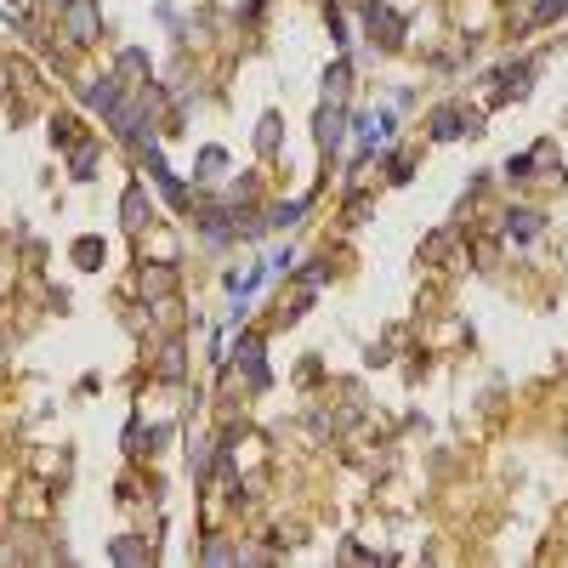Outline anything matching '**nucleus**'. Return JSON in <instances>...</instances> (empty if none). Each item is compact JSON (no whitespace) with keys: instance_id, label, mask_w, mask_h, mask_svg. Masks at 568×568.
<instances>
[{"instance_id":"obj_1","label":"nucleus","mask_w":568,"mask_h":568,"mask_svg":"<svg viewBox=\"0 0 568 568\" xmlns=\"http://www.w3.org/2000/svg\"><path fill=\"white\" fill-rule=\"evenodd\" d=\"M57 12H63V35H69L74 46H86V40L103 35V6H97V0H63Z\"/></svg>"},{"instance_id":"obj_2","label":"nucleus","mask_w":568,"mask_h":568,"mask_svg":"<svg viewBox=\"0 0 568 568\" xmlns=\"http://www.w3.org/2000/svg\"><path fill=\"white\" fill-rule=\"evenodd\" d=\"M341 142H347V103H341V91H330V103L319 108V148L336 154Z\"/></svg>"},{"instance_id":"obj_3","label":"nucleus","mask_w":568,"mask_h":568,"mask_svg":"<svg viewBox=\"0 0 568 568\" xmlns=\"http://www.w3.org/2000/svg\"><path fill=\"white\" fill-rule=\"evenodd\" d=\"M364 23H370V40H381V46H398V40H404V18L387 12V6H364Z\"/></svg>"},{"instance_id":"obj_4","label":"nucleus","mask_w":568,"mask_h":568,"mask_svg":"<svg viewBox=\"0 0 568 568\" xmlns=\"http://www.w3.org/2000/svg\"><path fill=\"white\" fill-rule=\"evenodd\" d=\"M466 131H478V125L466 120L461 108H438V114H432V137L438 142H455V137H466Z\"/></svg>"},{"instance_id":"obj_5","label":"nucleus","mask_w":568,"mask_h":568,"mask_svg":"<svg viewBox=\"0 0 568 568\" xmlns=\"http://www.w3.org/2000/svg\"><path fill=\"white\" fill-rule=\"evenodd\" d=\"M358 137H364V148H375V142L392 137V108H375V114H358Z\"/></svg>"},{"instance_id":"obj_6","label":"nucleus","mask_w":568,"mask_h":568,"mask_svg":"<svg viewBox=\"0 0 568 568\" xmlns=\"http://www.w3.org/2000/svg\"><path fill=\"white\" fill-rule=\"evenodd\" d=\"M540 228H546V222H540V211H512V216H506V239H512V245L540 239Z\"/></svg>"},{"instance_id":"obj_7","label":"nucleus","mask_w":568,"mask_h":568,"mask_svg":"<svg viewBox=\"0 0 568 568\" xmlns=\"http://www.w3.org/2000/svg\"><path fill=\"white\" fill-rule=\"evenodd\" d=\"M239 364H245L250 387H267V364H262V341L256 336H239Z\"/></svg>"},{"instance_id":"obj_8","label":"nucleus","mask_w":568,"mask_h":568,"mask_svg":"<svg viewBox=\"0 0 568 568\" xmlns=\"http://www.w3.org/2000/svg\"><path fill=\"white\" fill-rule=\"evenodd\" d=\"M171 290H177V267H142V296L148 302H160Z\"/></svg>"},{"instance_id":"obj_9","label":"nucleus","mask_w":568,"mask_h":568,"mask_svg":"<svg viewBox=\"0 0 568 568\" xmlns=\"http://www.w3.org/2000/svg\"><path fill=\"white\" fill-rule=\"evenodd\" d=\"M120 216H125V228H142V222H148V194H142V182H131V188H125Z\"/></svg>"},{"instance_id":"obj_10","label":"nucleus","mask_w":568,"mask_h":568,"mask_svg":"<svg viewBox=\"0 0 568 568\" xmlns=\"http://www.w3.org/2000/svg\"><path fill=\"white\" fill-rule=\"evenodd\" d=\"M86 103L108 114V108L120 103V80H114V74H103V86H86Z\"/></svg>"},{"instance_id":"obj_11","label":"nucleus","mask_w":568,"mask_h":568,"mask_svg":"<svg viewBox=\"0 0 568 568\" xmlns=\"http://www.w3.org/2000/svg\"><path fill=\"white\" fill-rule=\"evenodd\" d=\"M182 370H188V358H182V341H171L160 353V381H182Z\"/></svg>"},{"instance_id":"obj_12","label":"nucleus","mask_w":568,"mask_h":568,"mask_svg":"<svg viewBox=\"0 0 568 568\" xmlns=\"http://www.w3.org/2000/svg\"><path fill=\"white\" fill-rule=\"evenodd\" d=\"M290 222H302V199H290V205H273L262 216V228H290Z\"/></svg>"},{"instance_id":"obj_13","label":"nucleus","mask_w":568,"mask_h":568,"mask_svg":"<svg viewBox=\"0 0 568 568\" xmlns=\"http://www.w3.org/2000/svg\"><path fill=\"white\" fill-rule=\"evenodd\" d=\"M222 165H228V154H222V148H205V154H199V171H194V177H222Z\"/></svg>"},{"instance_id":"obj_14","label":"nucleus","mask_w":568,"mask_h":568,"mask_svg":"<svg viewBox=\"0 0 568 568\" xmlns=\"http://www.w3.org/2000/svg\"><path fill=\"white\" fill-rule=\"evenodd\" d=\"M91 171H97V148L80 142V148H74V177H91Z\"/></svg>"},{"instance_id":"obj_15","label":"nucleus","mask_w":568,"mask_h":568,"mask_svg":"<svg viewBox=\"0 0 568 568\" xmlns=\"http://www.w3.org/2000/svg\"><path fill=\"white\" fill-rule=\"evenodd\" d=\"M74 256H80V267H97V262H103V239H80Z\"/></svg>"},{"instance_id":"obj_16","label":"nucleus","mask_w":568,"mask_h":568,"mask_svg":"<svg viewBox=\"0 0 568 568\" xmlns=\"http://www.w3.org/2000/svg\"><path fill=\"white\" fill-rule=\"evenodd\" d=\"M256 148H262V154H273V148H279V120H262V131H256Z\"/></svg>"},{"instance_id":"obj_17","label":"nucleus","mask_w":568,"mask_h":568,"mask_svg":"<svg viewBox=\"0 0 568 568\" xmlns=\"http://www.w3.org/2000/svg\"><path fill=\"white\" fill-rule=\"evenodd\" d=\"M114 557H120V563H142V557H148V551H142L137 540H114Z\"/></svg>"},{"instance_id":"obj_18","label":"nucleus","mask_w":568,"mask_h":568,"mask_svg":"<svg viewBox=\"0 0 568 568\" xmlns=\"http://www.w3.org/2000/svg\"><path fill=\"white\" fill-rule=\"evenodd\" d=\"M228 557H239V551L222 546V540H216V546H205V563H228Z\"/></svg>"},{"instance_id":"obj_19","label":"nucleus","mask_w":568,"mask_h":568,"mask_svg":"<svg viewBox=\"0 0 568 568\" xmlns=\"http://www.w3.org/2000/svg\"><path fill=\"white\" fill-rule=\"evenodd\" d=\"M57 6H63V0H57Z\"/></svg>"}]
</instances>
